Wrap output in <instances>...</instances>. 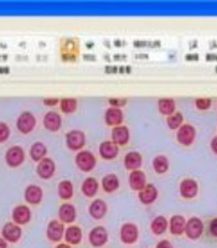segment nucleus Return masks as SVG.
Here are the masks:
<instances>
[{"label": "nucleus", "mask_w": 217, "mask_h": 248, "mask_svg": "<svg viewBox=\"0 0 217 248\" xmlns=\"http://www.w3.org/2000/svg\"><path fill=\"white\" fill-rule=\"evenodd\" d=\"M77 168L83 172H90L94 169L97 164L96 156L88 150H81L77 153L76 158H75Z\"/></svg>", "instance_id": "f257e3e1"}, {"label": "nucleus", "mask_w": 217, "mask_h": 248, "mask_svg": "<svg viewBox=\"0 0 217 248\" xmlns=\"http://www.w3.org/2000/svg\"><path fill=\"white\" fill-rule=\"evenodd\" d=\"M119 236H121V241L124 245H134L139 238L138 226L133 222L124 223L121 227Z\"/></svg>", "instance_id": "f03ea898"}, {"label": "nucleus", "mask_w": 217, "mask_h": 248, "mask_svg": "<svg viewBox=\"0 0 217 248\" xmlns=\"http://www.w3.org/2000/svg\"><path fill=\"white\" fill-rule=\"evenodd\" d=\"M86 144V136L82 130H71L66 134V145L72 152H81Z\"/></svg>", "instance_id": "7ed1b4c3"}, {"label": "nucleus", "mask_w": 217, "mask_h": 248, "mask_svg": "<svg viewBox=\"0 0 217 248\" xmlns=\"http://www.w3.org/2000/svg\"><path fill=\"white\" fill-rule=\"evenodd\" d=\"M25 160V152L19 145L9 148L5 153V161L10 168H19Z\"/></svg>", "instance_id": "20e7f679"}, {"label": "nucleus", "mask_w": 217, "mask_h": 248, "mask_svg": "<svg viewBox=\"0 0 217 248\" xmlns=\"http://www.w3.org/2000/svg\"><path fill=\"white\" fill-rule=\"evenodd\" d=\"M21 236H23V230L14 222H6L1 229V237L9 243L19 242Z\"/></svg>", "instance_id": "39448f33"}, {"label": "nucleus", "mask_w": 217, "mask_h": 248, "mask_svg": "<svg viewBox=\"0 0 217 248\" xmlns=\"http://www.w3.org/2000/svg\"><path fill=\"white\" fill-rule=\"evenodd\" d=\"M65 223H62L60 220H52L48 222L46 229V237L52 242H60L65 237Z\"/></svg>", "instance_id": "423d86ee"}, {"label": "nucleus", "mask_w": 217, "mask_h": 248, "mask_svg": "<svg viewBox=\"0 0 217 248\" xmlns=\"http://www.w3.org/2000/svg\"><path fill=\"white\" fill-rule=\"evenodd\" d=\"M36 125V118L31 112H23L16 121V128L20 133L29 134L34 130Z\"/></svg>", "instance_id": "0eeeda50"}, {"label": "nucleus", "mask_w": 217, "mask_h": 248, "mask_svg": "<svg viewBox=\"0 0 217 248\" xmlns=\"http://www.w3.org/2000/svg\"><path fill=\"white\" fill-rule=\"evenodd\" d=\"M196 137V129L191 124H183L176 133V139L184 147H190Z\"/></svg>", "instance_id": "6e6552de"}, {"label": "nucleus", "mask_w": 217, "mask_h": 248, "mask_svg": "<svg viewBox=\"0 0 217 248\" xmlns=\"http://www.w3.org/2000/svg\"><path fill=\"white\" fill-rule=\"evenodd\" d=\"M88 241L93 247H103L108 242V232L103 226H96L88 234Z\"/></svg>", "instance_id": "1a4fd4ad"}, {"label": "nucleus", "mask_w": 217, "mask_h": 248, "mask_svg": "<svg viewBox=\"0 0 217 248\" xmlns=\"http://www.w3.org/2000/svg\"><path fill=\"white\" fill-rule=\"evenodd\" d=\"M203 232V223L199 217H191L186 221L185 234L190 240H198Z\"/></svg>", "instance_id": "9d476101"}, {"label": "nucleus", "mask_w": 217, "mask_h": 248, "mask_svg": "<svg viewBox=\"0 0 217 248\" xmlns=\"http://www.w3.org/2000/svg\"><path fill=\"white\" fill-rule=\"evenodd\" d=\"M55 171H56V164L51 158H44L37 164L36 172L44 180H48V179L52 178L55 175Z\"/></svg>", "instance_id": "9b49d317"}, {"label": "nucleus", "mask_w": 217, "mask_h": 248, "mask_svg": "<svg viewBox=\"0 0 217 248\" xmlns=\"http://www.w3.org/2000/svg\"><path fill=\"white\" fill-rule=\"evenodd\" d=\"M13 222L19 226H24L30 222L31 220V210L26 205H17L13 209L12 212Z\"/></svg>", "instance_id": "f8f14e48"}, {"label": "nucleus", "mask_w": 217, "mask_h": 248, "mask_svg": "<svg viewBox=\"0 0 217 248\" xmlns=\"http://www.w3.org/2000/svg\"><path fill=\"white\" fill-rule=\"evenodd\" d=\"M128 183H129L130 189L139 192L147 186V176H145L144 171H141L140 169L134 170V171H130Z\"/></svg>", "instance_id": "ddd939ff"}, {"label": "nucleus", "mask_w": 217, "mask_h": 248, "mask_svg": "<svg viewBox=\"0 0 217 248\" xmlns=\"http://www.w3.org/2000/svg\"><path fill=\"white\" fill-rule=\"evenodd\" d=\"M44 198L43 189L39 185H29L24 192V199L30 205H39Z\"/></svg>", "instance_id": "4468645a"}, {"label": "nucleus", "mask_w": 217, "mask_h": 248, "mask_svg": "<svg viewBox=\"0 0 217 248\" xmlns=\"http://www.w3.org/2000/svg\"><path fill=\"white\" fill-rule=\"evenodd\" d=\"M77 216L76 209L72 203H62L59 209V220L62 223H68L71 225L72 222H75Z\"/></svg>", "instance_id": "2eb2a0df"}, {"label": "nucleus", "mask_w": 217, "mask_h": 248, "mask_svg": "<svg viewBox=\"0 0 217 248\" xmlns=\"http://www.w3.org/2000/svg\"><path fill=\"white\" fill-rule=\"evenodd\" d=\"M124 119V114L121 108L109 107L105 113V121L107 125L109 127H118L122 125Z\"/></svg>", "instance_id": "dca6fc26"}, {"label": "nucleus", "mask_w": 217, "mask_h": 248, "mask_svg": "<svg viewBox=\"0 0 217 248\" xmlns=\"http://www.w3.org/2000/svg\"><path fill=\"white\" fill-rule=\"evenodd\" d=\"M158 189L155 187V185H153V184H147V186H145L141 191H139L138 199L143 205H152V203L155 202V200L158 199Z\"/></svg>", "instance_id": "f3484780"}, {"label": "nucleus", "mask_w": 217, "mask_h": 248, "mask_svg": "<svg viewBox=\"0 0 217 248\" xmlns=\"http://www.w3.org/2000/svg\"><path fill=\"white\" fill-rule=\"evenodd\" d=\"M199 192V185L194 179H184L180 183V195L184 199H194Z\"/></svg>", "instance_id": "a211bd4d"}, {"label": "nucleus", "mask_w": 217, "mask_h": 248, "mask_svg": "<svg viewBox=\"0 0 217 248\" xmlns=\"http://www.w3.org/2000/svg\"><path fill=\"white\" fill-rule=\"evenodd\" d=\"M119 153V147L114 141L106 140L101 143L99 145V154L106 160H113L117 158V155Z\"/></svg>", "instance_id": "6ab92c4d"}, {"label": "nucleus", "mask_w": 217, "mask_h": 248, "mask_svg": "<svg viewBox=\"0 0 217 248\" xmlns=\"http://www.w3.org/2000/svg\"><path fill=\"white\" fill-rule=\"evenodd\" d=\"M130 139V133L128 127L125 125H118L112 129V141L118 145V147H123L125 144H128Z\"/></svg>", "instance_id": "aec40b11"}, {"label": "nucleus", "mask_w": 217, "mask_h": 248, "mask_svg": "<svg viewBox=\"0 0 217 248\" xmlns=\"http://www.w3.org/2000/svg\"><path fill=\"white\" fill-rule=\"evenodd\" d=\"M107 203L103 200H101V199L93 200L92 203L90 205V207H88V212H90V215L94 218V220H102V218L106 216V214H107Z\"/></svg>", "instance_id": "412c9836"}, {"label": "nucleus", "mask_w": 217, "mask_h": 248, "mask_svg": "<svg viewBox=\"0 0 217 248\" xmlns=\"http://www.w3.org/2000/svg\"><path fill=\"white\" fill-rule=\"evenodd\" d=\"M62 125V118L57 112H47L44 117V127L50 132H57Z\"/></svg>", "instance_id": "4be33fe9"}, {"label": "nucleus", "mask_w": 217, "mask_h": 248, "mask_svg": "<svg viewBox=\"0 0 217 248\" xmlns=\"http://www.w3.org/2000/svg\"><path fill=\"white\" fill-rule=\"evenodd\" d=\"M143 164V156L138 152H129L124 156V167L129 171L139 170Z\"/></svg>", "instance_id": "5701e85b"}, {"label": "nucleus", "mask_w": 217, "mask_h": 248, "mask_svg": "<svg viewBox=\"0 0 217 248\" xmlns=\"http://www.w3.org/2000/svg\"><path fill=\"white\" fill-rule=\"evenodd\" d=\"M185 227H186V220L185 217L181 215H174L169 221V230L170 233L174 236H181L185 233Z\"/></svg>", "instance_id": "b1692460"}, {"label": "nucleus", "mask_w": 217, "mask_h": 248, "mask_svg": "<svg viewBox=\"0 0 217 248\" xmlns=\"http://www.w3.org/2000/svg\"><path fill=\"white\" fill-rule=\"evenodd\" d=\"M65 241L66 243H68L70 246H76L79 245L82 241V231L78 226L71 225L68 226L65 231Z\"/></svg>", "instance_id": "393cba45"}, {"label": "nucleus", "mask_w": 217, "mask_h": 248, "mask_svg": "<svg viewBox=\"0 0 217 248\" xmlns=\"http://www.w3.org/2000/svg\"><path fill=\"white\" fill-rule=\"evenodd\" d=\"M99 183L94 178H87L82 183L81 191L86 198H94L98 192Z\"/></svg>", "instance_id": "a878e982"}, {"label": "nucleus", "mask_w": 217, "mask_h": 248, "mask_svg": "<svg viewBox=\"0 0 217 248\" xmlns=\"http://www.w3.org/2000/svg\"><path fill=\"white\" fill-rule=\"evenodd\" d=\"M168 229H169V221L167 220V217L164 216H156L150 223V230L155 236H160V234L165 233Z\"/></svg>", "instance_id": "bb28decb"}, {"label": "nucleus", "mask_w": 217, "mask_h": 248, "mask_svg": "<svg viewBox=\"0 0 217 248\" xmlns=\"http://www.w3.org/2000/svg\"><path fill=\"white\" fill-rule=\"evenodd\" d=\"M46 154H47V148L44 143L41 141H36L31 145L30 148V156L34 161H41L44 158H46Z\"/></svg>", "instance_id": "cd10ccee"}, {"label": "nucleus", "mask_w": 217, "mask_h": 248, "mask_svg": "<svg viewBox=\"0 0 217 248\" xmlns=\"http://www.w3.org/2000/svg\"><path fill=\"white\" fill-rule=\"evenodd\" d=\"M102 189L110 194L114 192L119 187V179L116 174H108L102 179Z\"/></svg>", "instance_id": "c85d7f7f"}, {"label": "nucleus", "mask_w": 217, "mask_h": 248, "mask_svg": "<svg viewBox=\"0 0 217 248\" xmlns=\"http://www.w3.org/2000/svg\"><path fill=\"white\" fill-rule=\"evenodd\" d=\"M57 192H59L60 199H62V200H70L74 196V184L71 183L70 180H62L59 184Z\"/></svg>", "instance_id": "c756f323"}, {"label": "nucleus", "mask_w": 217, "mask_h": 248, "mask_svg": "<svg viewBox=\"0 0 217 248\" xmlns=\"http://www.w3.org/2000/svg\"><path fill=\"white\" fill-rule=\"evenodd\" d=\"M158 108L159 112L163 114V116H171L174 114L175 109H176V105H175V101L171 98H161L158 102Z\"/></svg>", "instance_id": "7c9ffc66"}, {"label": "nucleus", "mask_w": 217, "mask_h": 248, "mask_svg": "<svg viewBox=\"0 0 217 248\" xmlns=\"http://www.w3.org/2000/svg\"><path fill=\"white\" fill-rule=\"evenodd\" d=\"M153 169L158 174H165L169 170V159L165 155H158L153 159Z\"/></svg>", "instance_id": "2f4dec72"}, {"label": "nucleus", "mask_w": 217, "mask_h": 248, "mask_svg": "<svg viewBox=\"0 0 217 248\" xmlns=\"http://www.w3.org/2000/svg\"><path fill=\"white\" fill-rule=\"evenodd\" d=\"M78 102L76 98H62L60 99V108H61L62 113L70 114L74 113L77 109Z\"/></svg>", "instance_id": "473e14b6"}, {"label": "nucleus", "mask_w": 217, "mask_h": 248, "mask_svg": "<svg viewBox=\"0 0 217 248\" xmlns=\"http://www.w3.org/2000/svg\"><path fill=\"white\" fill-rule=\"evenodd\" d=\"M183 121H184L183 114L179 112H175L174 114H171V116L168 117L167 124L170 129H179V128L183 125Z\"/></svg>", "instance_id": "72a5a7b5"}, {"label": "nucleus", "mask_w": 217, "mask_h": 248, "mask_svg": "<svg viewBox=\"0 0 217 248\" xmlns=\"http://www.w3.org/2000/svg\"><path fill=\"white\" fill-rule=\"evenodd\" d=\"M10 137V128L6 123L0 122V143H5Z\"/></svg>", "instance_id": "f704fd0d"}, {"label": "nucleus", "mask_w": 217, "mask_h": 248, "mask_svg": "<svg viewBox=\"0 0 217 248\" xmlns=\"http://www.w3.org/2000/svg\"><path fill=\"white\" fill-rule=\"evenodd\" d=\"M211 99L210 98H198L195 101V106L200 110H206L211 107Z\"/></svg>", "instance_id": "c9c22d12"}, {"label": "nucleus", "mask_w": 217, "mask_h": 248, "mask_svg": "<svg viewBox=\"0 0 217 248\" xmlns=\"http://www.w3.org/2000/svg\"><path fill=\"white\" fill-rule=\"evenodd\" d=\"M108 103L110 105V107H116V108H122L123 106L127 105V99H119V98H110L108 101Z\"/></svg>", "instance_id": "e433bc0d"}, {"label": "nucleus", "mask_w": 217, "mask_h": 248, "mask_svg": "<svg viewBox=\"0 0 217 248\" xmlns=\"http://www.w3.org/2000/svg\"><path fill=\"white\" fill-rule=\"evenodd\" d=\"M44 105L47 106V107H55V106L60 105L59 98H45L44 99Z\"/></svg>", "instance_id": "4c0bfd02"}, {"label": "nucleus", "mask_w": 217, "mask_h": 248, "mask_svg": "<svg viewBox=\"0 0 217 248\" xmlns=\"http://www.w3.org/2000/svg\"><path fill=\"white\" fill-rule=\"evenodd\" d=\"M210 233L217 238V217L210 222Z\"/></svg>", "instance_id": "58836bf2"}, {"label": "nucleus", "mask_w": 217, "mask_h": 248, "mask_svg": "<svg viewBox=\"0 0 217 248\" xmlns=\"http://www.w3.org/2000/svg\"><path fill=\"white\" fill-rule=\"evenodd\" d=\"M155 248H174V247H172V245L168 240H163L160 241V242H158V245H156V247Z\"/></svg>", "instance_id": "ea45409f"}, {"label": "nucleus", "mask_w": 217, "mask_h": 248, "mask_svg": "<svg viewBox=\"0 0 217 248\" xmlns=\"http://www.w3.org/2000/svg\"><path fill=\"white\" fill-rule=\"evenodd\" d=\"M211 149L212 152L217 155V137H215V138L211 140Z\"/></svg>", "instance_id": "a19ab883"}, {"label": "nucleus", "mask_w": 217, "mask_h": 248, "mask_svg": "<svg viewBox=\"0 0 217 248\" xmlns=\"http://www.w3.org/2000/svg\"><path fill=\"white\" fill-rule=\"evenodd\" d=\"M0 248H8V242L4 240L3 237H0Z\"/></svg>", "instance_id": "79ce46f5"}, {"label": "nucleus", "mask_w": 217, "mask_h": 248, "mask_svg": "<svg viewBox=\"0 0 217 248\" xmlns=\"http://www.w3.org/2000/svg\"><path fill=\"white\" fill-rule=\"evenodd\" d=\"M56 248H72V247H71L68 243H59V245L56 246Z\"/></svg>", "instance_id": "37998d69"}]
</instances>
